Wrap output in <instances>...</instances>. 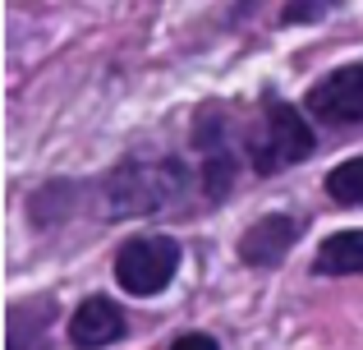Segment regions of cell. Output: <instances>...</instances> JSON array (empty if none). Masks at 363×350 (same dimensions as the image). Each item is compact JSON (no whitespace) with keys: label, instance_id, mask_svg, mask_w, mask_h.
<instances>
[{"label":"cell","instance_id":"cell-1","mask_svg":"<svg viewBox=\"0 0 363 350\" xmlns=\"http://www.w3.org/2000/svg\"><path fill=\"white\" fill-rule=\"evenodd\" d=\"M189 171L175 157H124V162L101 180V207L111 217H147L166 212L184 198Z\"/></svg>","mask_w":363,"mask_h":350},{"label":"cell","instance_id":"cell-2","mask_svg":"<svg viewBox=\"0 0 363 350\" xmlns=\"http://www.w3.org/2000/svg\"><path fill=\"white\" fill-rule=\"evenodd\" d=\"M313 148L318 143H313L308 120H303L294 106H285V102H267L262 125H257V134L248 138V162H253L257 175H276V171H285V166L313 157Z\"/></svg>","mask_w":363,"mask_h":350},{"label":"cell","instance_id":"cell-3","mask_svg":"<svg viewBox=\"0 0 363 350\" xmlns=\"http://www.w3.org/2000/svg\"><path fill=\"white\" fill-rule=\"evenodd\" d=\"M179 272V244L170 235H133L116 253V281L129 295H161Z\"/></svg>","mask_w":363,"mask_h":350},{"label":"cell","instance_id":"cell-4","mask_svg":"<svg viewBox=\"0 0 363 350\" xmlns=\"http://www.w3.org/2000/svg\"><path fill=\"white\" fill-rule=\"evenodd\" d=\"M194 148H198V162H203L207 198H225L235 185V171H240V138H235L230 116L207 106L194 125Z\"/></svg>","mask_w":363,"mask_h":350},{"label":"cell","instance_id":"cell-5","mask_svg":"<svg viewBox=\"0 0 363 350\" xmlns=\"http://www.w3.org/2000/svg\"><path fill=\"white\" fill-rule=\"evenodd\" d=\"M303 111L322 125H363V60L318 79L303 97Z\"/></svg>","mask_w":363,"mask_h":350},{"label":"cell","instance_id":"cell-6","mask_svg":"<svg viewBox=\"0 0 363 350\" xmlns=\"http://www.w3.org/2000/svg\"><path fill=\"white\" fill-rule=\"evenodd\" d=\"M299 235H303V217L267 212L240 235V258L248 263V268H281L285 253L299 244Z\"/></svg>","mask_w":363,"mask_h":350},{"label":"cell","instance_id":"cell-7","mask_svg":"<svg viewBox=\"0 0 363 350\" xmlns=\"http://www.w3.org/2000/svg\"><path fill=\"white\" fill-rule=\"evenodd\" d=\"M124 337V314L111 295H88L69 318V341L79 350H101Z\"/></svg>","mask_w":363,"mask_h":350},{"label":"cell","instance_id":"cell-8","mask_svg":"<svg viewBox=\"0 0 363 350\" xmlns=\"http://www.w3.org/2000/svg\"><path fill=\"white\" fill-rule=\"evenodd\" d=\"M318 277H354L363 272V231H336L318 244V258H313Z\"/></svg>","mask_w":363,"mask_h":350},{"label":"cell","instance_id":"cell-9","mask_svg":"<svg viewBox=\"0 0 363 350\" xmlns=\"http://www.w3.org/2000/svg\"><path fill=\"white\" fill-rule=\"evenodd\" d=\"M51 314H55L51 300H37V318H33V327H28V309L14 305V309H9L5 350H51V341H46V323H51Z\"/></svg>","mask_w":363,"mask_h":350},{"label":"cell","instance_id":"cell-10","mask_svg":"<svg viewBox=\"0 0 363 350\" xmlns=\"http://www.w3.org/2000/svg\"><path fill=\"white\" fill-rule=\"evenodd\" d=\"M322 185H327L331 203H340V207H363V157H350V162L331 166Z\"/></svg>","mask_w":363,"mask_h":350},{"label":"cell","instance_id":"cell-11","mask_svg":"<svg viewBox=\"0 0 363 350\" xmlns=\"http://www.w3.org/2000/svg\"><path fill=\"white\" fill-rule=\"evenodd\" d=\"M170 350H221V346H216V337H207V332H184Z\"/></svg>","mask_w":363,"mask_h":350},{"label":"cell","instance_id":"cell-12","mask_svg":"<svg viewBox=\"0 0 363 350\" xmlns=\"http://www.w3.org/2000/svg\"><path fill=\"white\" fill-rule=\"evenodd\" d=\"M322 14V5H285V23H303V18H318Z\"/></svg>","mask_w":363,"mask_h":350}]
</instances>
